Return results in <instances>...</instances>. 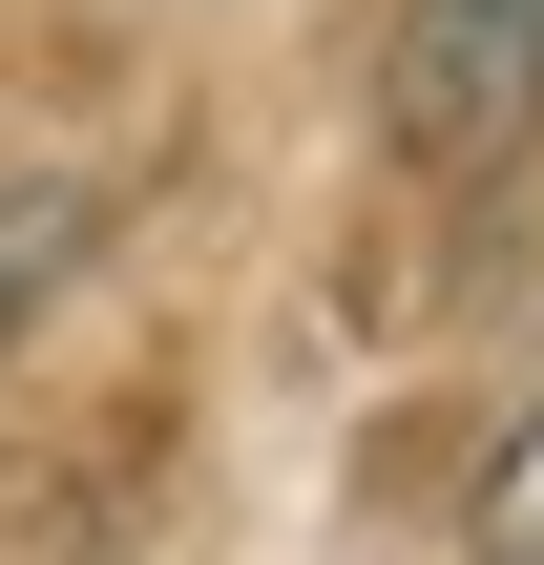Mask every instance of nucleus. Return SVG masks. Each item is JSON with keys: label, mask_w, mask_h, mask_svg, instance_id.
I'll return each instance as SVG.
<instances>
[{"label": "nucleus", "mask_w": 544, "mask_h": 565, "mask_svg": "<svg viewBox=\"0 0 544 565\" xmlns=\"http://www.w3.org/2000/svg\"><path fill=\"white\" fill-rule=\"evenodd\" d=\"M377 126H398V168H440V189L524 168V147H544V0H398Z\"/></svg>", "instance_id": "nucleus-1"}, {"label": "nucleus", "mask_w": 544, "mask_h": 565, "mask_svg": "<svg viewBox=\"0 0 544 565\" xmlns=\"http://www.w3.org/2000/svg\"><path fill=\"white\" fill-rule=\"evenodd\" d=\"M461 545H482V565H544V398L482 440V482H461Z\"/></svg>", "instance_id": "nucleus-2"}, {"label": "nucleus", "mask_w": 544, "mask_h": 565, "mask_svg": "<svg viewBox=\"0 0 544 565\" xmlns=\"http://www.w3.org/2000/svg\"><path fill=\"white\" fill-rule=\"evenodd\" d=\"M63 252H84V189H63V168H21V189H0V315H21Z\"/></svg>", "instance_id": "nucleus-3"}]
</instances>
